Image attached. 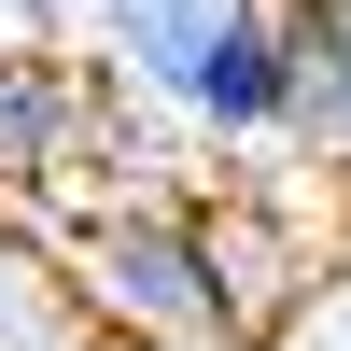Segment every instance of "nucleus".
<instances>
[{"mask_svg":"<svg viewBox=\"0 0 351 351\" xmlns=\"http://www.w3.org/2000/svg\"><path fill=\"white\" fill-rule=\"evenodd\" d=\"M0 183H28V197L155 183L141 169V99H112V71L71 43H0Z\"/></svg>","mask_w":351,"mask_h":351,"instance_id":"nucleus-2","label":"nucleus"},{"mask_svg":"<svg viewBox=\"0 0 351 351\" xmlns=\"http://www.w3.org/2000/svg\"><path fill=\"white\" fill-rule=\"evenodd\" d=\"M197 253H211V295H225V324H239V351H267L281 324H295V295L324 281V253H309L295 197L253 183V169L197 197Z\"/></svg>","mask_w":351,"mask_h":351,"instance_id":"nucleus-4","label":"nucleus"},{"mask_svg":"<svg viewBox=\"0 0 351 351\" xmlns=\"http://www.w3.org/2000/svg\"><path fill=\"white\" fill-rule=\"evenodd\" d=\"M84 28H99L112 99H141V112H169V127H183L197 84H211L253 28H281V0H99Z\"/></svg>","mask_w":351,"mask_h":351,"instance_id":"nucleus-3","label":"nucleus"},{"mask_svg":"<svg viewBox=\"0 0 351 351\" xmlns=\"http://www.w3.org/2000/svg\"><path fill=\"white\" fill-rule=\"evenodd\" d=\"M56 281L141 351H239L197 253V183H71L56 197Z\"/></svg>","mask_w":351,"mask_h":351,"instance_id":"nucleus-1","label":"nucleus"},{"mask_svg":"<svg viewBox=\"0 0 351 351\" xmlns=\"http://www.w3.org/2000/svg\"><path fill=\"white\" fill-rule=\"evenodd\" d=\"M295 28V155L351 183V0H281Z\"/></svg>","mask_w":351,"mask_h":351,"instance_id":"nucleus-5","label":"nucleus"},{"mask_svg":"<svg viewBox=\"0 0 351 351\" xmlns=\"http://www.w3.org/2000/svg\"><path fill=\"white\" fill-rule=\"evenodd\" d=\"M56 14H99V0H56Z\"/></svg>","mask_w":351,"mask_h":351,"instance_id":"nucleus-6","label":"nucleus"}]
</instances>
